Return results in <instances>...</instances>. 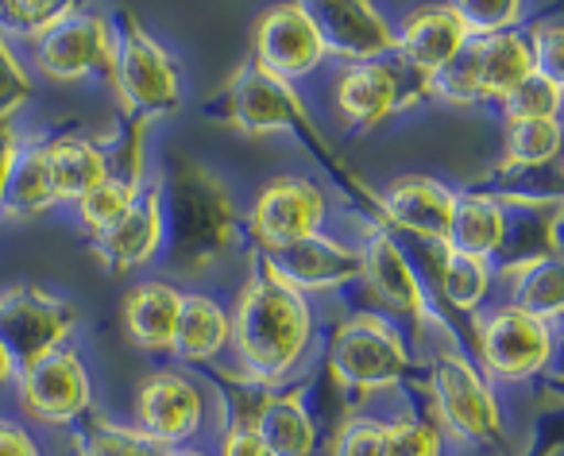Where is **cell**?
Listing matches in <instances>:
<instances>
[{"label":"cell","mask_w":564,"mask_h":456,"mask_svg":"<svg viewBox=\"0 0 564 456\" xmlns=\"http://www.w3.org/2000/svg\"><path fill=\"white\" fill-rule=\"evenodd\" d=\"M163 456H213V448H205V445H178V448H163Z\"/></svg>","instance_id":"45"},{"label":"cell","mask_w":564,"mask_h":456,"mask_svg":"<svg viewBox=\"0 0 564 456\" xmlns=\"http://www.w3.org/2000/svg\"><path fill=\"white\" fill-rule=\"evenodd\" d=\"M422 399L437 417L441 433L456 448H502L507 445V410L499 387L476 368L456 337L422 340Z\"/></svg>","instance_id":"5"},{"label":"cell","mask_w":564,"mask_h":456,"mask_svg":"<svg viewBox=\"0 0 564 456\" xmlns=\"http://www.w3.org/2000/svg\"><path fill=\"white\" fill-rule=\"evenodd\" d=\"M78 4L70 0H0V35L20 51H32L51 35Z\"/></svg>","instance_id":"31"},{"label":"cell","mask_w":564,"mask_h":456,"mask_svg":"<svg viewBox=\"0 0 564 456\" xmlns=\"http://www.w3.org/2000/svg\"><path fill=\"white\" fill-rule=\"evenodd\" d=\"M333 217V202L325 186L310 174H274L259 186L243 213V237L251 252H279L322 237Z\"/></svg>","instance_id":"10"},{"label":"cell","mask_w":564,"mask_h":456,"mask_svg":"<svg viewBox=\"0 0 564 456\" xmlns=\"http://www.w3.org/2000/svg\"><path fill=\"white\" fill-rule=\"evenodd\" d=\"M209 394H205L202 379L186 368H155L140 379L132 402V422L148 441L159 448H178V445H202L205 430H209Z\"/></svg>","instance_id":"12"},{"label":"cell","mask_w":564,"mask_h":456,"mask_svg":"<svg viewBox=\"0 0 564 456\" xmlns=\"http://www.w3.org/2000/svg\"><path fill=\"white\" fill-rule=\"evenodd\" d=\"M356 228H360V240H356L360 245V279H356L352 291L364 294L360 306L391 317L410 340L453 337L448 325L433 314L430 294H425L422 279H417L399 237H391L387 228L368 225L360 217H356Z\"/></svg>","instance_id":"6"},{"label":"cell","mask_w":564,"mask_h":456,"mask_svg":"<svg viewBox=\"0 0 564 456\" xmlns=\"http://www.w3.org/2000/svg\"><path fill=\"white\" fill-rule=\"evenodd\" d=\"M394 35H399V43H394V63L406 74H414L422 86L441 66L453 63L471 40L453 4H425V9H414L394 28Z\"/></svg>","instance_id":"20"},{"label":"cell","mask_w":564,"mask_h":456,"mask_svg":"<svg viewBox=\"0 0 564 456\" xmlns=\"http://www.w3.org/2000/svg\"><path fill=\"white\" fill-rule=\"evenodd\" d=\"M0 456H47L40 433L17 414H0Z\"/></svg>","instance_id":"40"},{"label":"cell","mask_w":564,"mask_h":456,"mask_svg":"<svg viewBox=\"0 0 564 456\" xmlns=\"http://www.w3.org/2000/svg\"><path fill=\"white\" fill-rule=\"evenodd\" d=\"M564 109V86L530 74L514 94H507L499 101L502 124H525V120H561Z\"/></svg>","instance_id":"34"},{"label":"cell","mask_w":564,"mask_h":456,"mask_svg":"<svg viewBox=\"0 0 564 456\" xmlns=\"http://www.w3.org/2000/svg\"><path fill=\"white\" fill-rule=\"evenodd\" d=\"M51 209H58L55 174H51V135H24L20 151L12 159L9 186L0 202L4 220H40Z\"/></svg>","instance_id":"25"},{"label":"cell","mask_w":564,"mask_h":456,"mask_svg":"<svg viewBox=\"0 0 564 456\" xmlns=\"http://www.w3.org/2000/svg\"><path fill=\"white\" fill-rule=\"evenodd\" d=\"M522 35L530 43V58H533V74L564 86V24L561 12L549 9L541 17H530L522 24Z\"/></svg>","instance_id":"36"},{"label":"cell","mask_w":564,"mask_h":456,"mask_svg":"<svg viewBox=\"0 0 564 456\" xmlns=\"http://www.w3.org/2000/svg\"><path fill=\"white\" fill-rule=\"evenodd\" d=\"M329 97L340 124L352 132H376V128L391 124L399 112L422 105L425 86L414 74L402 70L394 58H387V63L337 66L329 78Z\"/></svg>","instance_id":"14"},{"label":"cell","mask_w":564,"mask_h":456,"mask_svg":"<svg viewBox=\"0 0 564 456\" xmlns=\"http://www.w3.org/2000/svg\"><path fill=\"white\" fill-rule=\"evenodd\" d=\"M456 189L433 174H399L379 186V228L402 240L445 245Z\"/></svg>","instance_id":"17"},{"label":"cell","mask_w":564,"mask_h":456,"mask_svg":"<svg viewBox=\"0 0 564 456\" xmlns=\"http://www.w3.org/2000/svg\"><path fill=\"white\" fill-rule=\"evenodd\" d=\"M518 456H561V414H545L538 425H533L530 441Z\"/></svg>","instance_id":"41"},{"label":"cell","mask_w":564,"mask_h":456,"mask_svg":"<svg viewBox=\"0 0 564 456\" xmlns=\"http://www.w3.org/2000/svg\"><path fill=\"white\" fill-rule=\"evenodd\" d=\"M476 51V74H479V105L499 109L507 94H514L525 78L533 74L530 43L522 32H502L487 35V40H471Z\"/></svg>","instance_id":"28"},{"label":"cell","mask_w":564,"mask_h":456,"mask_svg":"<svg viewBox=\"0 0 564 456\" xmlns=\"http://www.w3.org/2000/svg\"><path fill=\"white\" fill-rule=\"evenodd\" d=\"M148 182L124 178V174H109V178H105L101 186L89 189V194L82 197V202L70 205V213H74V220H78V228H82V232H89V237H97V232L112 228L120 217H124L128 209H132V202L140 197V189L148 186Z\"/></svg>","instance_id":"33"},{"label":"cell","mask_w":564,"mask_h":456,"mask_svg":"<svg viewBox=\"0 0 564 456\" xmlns=\"http://www.w3.org/2000/svg\"><path fill=\"white\" fill-rule=\"evenodd\" d=\"M78 325L82 310L63 294L35 283H12L0 291V348L9 352L17 371H28L51 352L74 345Z\"/></svg>","instance_id":"11"},{"label":"cell","mask_w":564,"mask_h":456,"mask_svg":"<svg viewBox=\"0 0 564 456\" xmlns=\"http://www.w3.org/2000/svg\"><path fill=\"white\" fill-rule=\"evenodd\" d=\"M182 298H186V291H182V283H174V279H166V275L135 279V283L120 294V325H124V337L132 340L140 352L171 356Z\"/></svg>","instance_id":"22"},{"label":"cell","mask_w":564,"mask_h":456,"mask_svg":"<svg viewBox=\"0 0 564 456\" xmlns=\"http://www.w3.org/2000/svg\"><path fill=\"white\" fill-rule=\"evenodd\" d=\"M453 9H456V17H460V24L468 28L471 40L522 32V24L530 20V9L518 4V0H456Z\"/></svg>","instance_id":"39"},{"label":"cell","mask_w":564,"mask_h":456,"mask_svg":"<svg viewBox=\"0 0 564 456\" xmlns=\"http://www.w3.org/2000/svg\"><path fill=\"white\" fill-rule=\"evenodd\" d=\"M32 74L47 82H105L112 78V58H117V24L101 9H74L51 35H43L32 51Z\"/></svg>","instance_id":"13"},{"label":"cell","mask_w":564,"mask_h":456,"mask_svg":"<svg viewBox=\"0 0 564 456\" xmlns=\"http://www.w3.org/2000/svg\"><path fill=\"white\" fill-rule=\"evenodd\" d=\"M70 456H163V448L143 437L135 425L94 414L78 430H70Z\"/></svg>","instance_id":"32"},{"label":"cell","mask_w":564,"mask_h":456,"mask_svg":"<svg viewBox=\"0 0 564 456\" xmlns=\"http://www.w3.org/2000/svg\"><path fill=\"white\" fill-rule=\"evenodd\" d=\"M17 417L32 430H78L86 417L97 414V387L86 360L74 345L51 352L47 360L32 363L17 376L12 387Z\"/></svg>","instance_id":"9"},{"label":"cell","mask_w":564,"mask_h":456,"mask_svg":"<svg viewBox=\"0 0 564 456\" xmlns=\"http://www.w3.org/2000/svg\"><path fill=\"white\" fill-rule=\"evenodd\" d=\"M502 302L514 306L518 314H530L538 322L561 329L564 317V260H541L533 268L518 271L514 279L499 286Z\"/></svg>","instance_id":"29"},{"label":"cell","mask_w":564,"mask_h":456,"mask_svg":"<svg viewBox=\"0 0 564 456\" xmlns=\"http://www.w3.org/2000/svg\"><path fill=\"white\" fill-rule=\"evenodd\" d=\"M425 101L456 105V109L479 105V74H476V51H471V40L453 63H445L430 82H425Z\"/></svg>","instance_id":"38"},{"label":"cell","mask_w":564,"mask_h":456,"mask_svg":"<svg viewBox=\"0 0 564 456\" xmlns=\"http://www.w3.org/2000/svg\"><path fill=\"white\" fill-rule=\"evenodd\" d=\"M117 58H112L109 89L120 105V117L159 124L182 109L186 78H182L174 55L140 24L135 12H120L117 20Z\"/></svg>","instance_id":"7"},{"label":"cell","mask_w":564,"mask_h":456,"mask_svg":"<svg viewBox=\"0 0 564 456\" xmlns=\"http://www.w3.org/2000/svg\"><path fill=\"white\" fill-rule=\"evenodd\" d=\"M464 352L495 387H522L553 368L561 340H556L553 325L518 314L507 302H495L471 322Z\"/></svg>","instance_id":"8"},{"label":"cell","mask_w":564,"mask_h":456,"mask_svg":"<svg viewBox=\"0 0 564 456\" xmlns=\"http://www.w3.org/2000/svg\"><path fill=\"white\" fill-rule=\"evenodd\" d=\"M507 205V237L487 263L495 286L541 260H561V202H502Z\"/></svg>","instance_id":"21"},{"label":"cell","mask_w":564,"mask_h":456,"mask_svg":"<svg viewBox=\"0 0 564 456\" xmlns=\"http://www.w3.org/2000/svg\"><path fill=\"white\" fill-rule=\"evenodd\" d=\"M251 63H259L267 74L291 82V86H306L310 78H317L329 66V51H325L310 4L267 9L251 35Z\"/></svg>","instance_id":"15"},{"label":"cell","mask_w":564,"mask_h":456,"mask_svg":"<svg viewBox=\"0 0 564 456\" xmlns=\"http://www.w3.org/2000/svg\"><path fill=\"white\" fill-rule=\"evenodd\" d=\"M51 174H55L58 205L70 209L74 202H82L89 189H97L112 174L109 148H105V140L78 132L51 135Z\"/></svg>","instance_id":"27"},{"label":"cell","mask_w":564,"mask_h":456,"mask_svg":"<svg viewBox=\"0 0 564 456\" xmlns=\"http://www.w3.org/2000/svg\"><path fill=\"white\" fill-rule=\"evenodd\" d=\"M163 194V256L166 279H209L248 252L243 213L220 171L189 155H171L159 174Z\"/></svg>","instance_id":"2"},{"label":"cell","mask_w":564,"mask_h":456,"mask_svg":"<svg viewBox=\"0 0 564 456\" xmlns=\"http://www.w3.org/2000/svg\"><path fill=\"white\" fill-rule=\"evenodd\" d=\"M17 363L9 360V352L0 348V394H12V387H17Z\"/></svg>","instance_id":"44"},{"label":"cell","mask_w":564,"mask_h":456,"mask_svg":"<svg viewBox=\"0 0 564 456\" xmlns=\"http://www.w3.org/2000/svg\"><path fill=\"white\" fill-rule=\"evenodd\" d=\"M213 456H274V453L263 445V437H259L256 430H228V433H217Z\"/></svg>","instance_id":"42"},{"label":"cell","mask_w":564,"mask_h":456,"mask_svg":"<svg viewBox=\"0 0 564 456\" xmlns=\"http://www.w3.org/2000/svg\"><path fill=\"white\" fill-rule=\"evenodd\" d=\"M20 140L24 135L17 132V124H0V202H4V186H9V171L20 151Z\"/></svg>","instance_id":"43"},{"label":"cell","mask_w":564,"mask_h":456,"mask_svg":"<svg viewBox=\"0 0 564 456\" xmlns=\"http://www.w3.org/2000/svg\"><path fill=\"white\" fill-rule=\"evenodd\" d=\"M35 101V74L24 63V51L0 35V124H17V117Z\"/></svg>","instance_id":"37"},{"label":"cell","mask_w":564,"mask_h":456,"mask_svg":"<svg viewBox=\"0 0 564 456\" xmlns=\"http://www.w3.org/2000/svg\"><path fill=\"white\" fill-rule=\"evenodd\" d=\"M322 456H391L387 453L383 414H379V410L348 414L345 422L325 437Z\"/></svg>","instance_id":"35"},{"label":"cell","mask_w":564,"mask_h":456,"mask_svg":"<svg viewBox=\"0 0 564 456\" xmlns=\"http://www.w3.org/2000/svg\"><path fill=\"white\" fill-rule=\"evenodd\" d=\"M202 112L213 124H225L240 135H294L302 148L314 155L317 171L333 182L340 197H345L348 213H356L368 225H379V186H371L352 163L337 151V143L325 135V128L317 124L314 109L302 97L299 86L267 74L259 63L243 58L228 82L213 97L202 101Z\"/></svg>","instance_id":"1"},{"label":"cell","mask_w":564,"mask_h":456,"mask_svg":"<svg viewBox=\"0 0 564 456\" xmlns=\"http://www.w3.org/2000/svg\"><path fill=\"white\" fill-rule=\"evenodd\" d=\"M256 433L274 456H322L325 433L310 410L306 379L274 387L256 414Z\"/></svg>","instance_id":"23"},{"label":"cell","mask_w":564,"mask_h":456,"mask_svg":"<svg viewBox=\"0 0 564 456\" xmlns=\"http://www.w3.org/2000/svg\"><path fill=\"white\" fill-rule=\"evenodd\" d=\"M259 260L271 268V275L279 283H286L291 291H299L302 298L314 294H345L360 279V245L340 237H310L302 245L279 248V252H256Z\"/></svg>","instance_id":"16"},{"label":"cell","mask_w":564,"mask_h":456,"mask_svg":"<svg viewBox=\"0 0 564 456\" xmlns=\"http://www.w3.org/2000/svg\"><path fill=\"white\" fill-rule=\"evenodd\" d=\"M317 371L348 414L368 410L379 394H422V360L414 340L376 310L352 306L329 333Z\"/></svg>","instance_id":"4"},{"label":"cell","mask_w":564,"mask_h":456,"mask_svg":"<svg viewBox=\"0 0 564 456\" xmlns=\"http://www.w3.org/2000/svg\"><path fill=\"white\" fill-rule=\"evenodd\" d=\"M502 237H507V205L495 194H484V189H456L445 245L460 256L491 263L495 252L502 248Z\"/></svg>","instance_id":"26"},{"label":"cell","mask_w":564,"mask_h":456,"mask_svg":"<svg viewBox=\"0 0 564 456\" xmlns=\"http://www.w3.org/2000/svg\"><path fill=\"white\" fill-rule=\"evenodd\" d=\"M317 20V32L329 51V63L356 66V63H387L394 58V24L379 4H310Z\"/></svg>","instance_id":"19"},{"label":"cell","mask_w":564,"mask_h":456,"mask_svg":"<svg viewBox=\"0 0 564 456\" xmlns=\"http://www.w3.org/2000/svg\"><path fill=\"white\" fill-rule=\"evenodd\" d=\"M89 252L97 256L112 279L148 271L163 256V194H159V178H151L132 202V209L117 220L112 228L89 237Z\"/></svg>","instance_id":"18"},{"label":"cell","mask_w":564,"mask_h":456,"mask_svg":"<svg viewBox=\"0 0 564 456\" xmlns=\"http://www.w3.org/2000/svg\"><path fill=\"white\" fill-rule=\"evenodd\" d=\"M228 345H232V314L225 302L205 291H186L171 348L174 360L186 363V371L209 368L225 360Z\"/></svg>","instance_id":"24"},{"label":"cell","mask_w":564,"mask_h":456,"mask_svg":"<svg viewBox=\"0 0 564 456\" xmlns=\"http://www.w3.org/2000/svg\"><path fill=\"white\" fill-rule=\"evenodd\" d=\"M383 433L391 456H448V441L422 394L417 399L402 394L399 406L383 414Z\"/></svg>","instance_id":"30"},{"label":"cell","mask_w":564,"mask_h":456,"mask_svg":"<svg viewBox=\"0 0 564 456\" xmlns=\"http://www.w3.org/2000/svg\"><path fill=\"white\" fill-rule=\"evenodd\" d=\"M248 275L236 291L232 306V363L267 387H286L310 371L322 345L314 298H302L286 283L271 275L256 252H243Z\"/></svg>","instance_id":"3"}]
</instances>
